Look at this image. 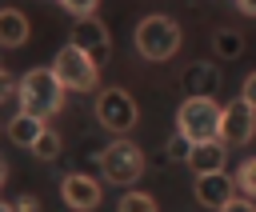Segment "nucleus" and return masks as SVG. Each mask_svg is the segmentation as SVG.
<instances>
[{"label":"nucleus","mask_w":256,"mask_h":212,"mask_svg":"<svg viewBox=\"0 0 256 212\" xmlns=\"http://www.w3.org/2000/svg\"><path fill=\"white\" fill-rule=\"evenodd\" d=\"M16 100H20V112H28L36 120H52L64 104V88L52 76V68H32L16 80Z\"/></svg>","instance_id":"obj_1"},{"label":"nucleus","mask_w":256,"mask_h":212,"mask_svg":"<svg viewBox=\"0 0 256 212\" xmlns=\"http://www.w3.org/2000/svg\"><path fill=\"white\" fill-rule=\"evenodd\" d=\"M220 116L224 108L212 96H188L176 108V132L188 144H204V140H220Z\"/></svg>","instance_id":"obj_2"},{"label":"nucleus","mask_w":256,"mask_h":212,"mask_svg":"<svg viewBox=\"0 0 256 212\" xmlns=\"http://www.w3.org/2000/svg\"><path fill=\"white\" fill-rule=\"evenodd\" d=\"M180 24L172 20V16H144L140 24H136V52L144 56V60H172L176 52H180Z\"/></svg>","instance_id":"obj_3"},{"label":"nucleus","mask_w":256,"mask_h":212,"mask_svg":"<svg viewBox=\"0 0 256 212\" xmlns=\"http://www.w3.org/2000/svg\"><path fill=\"white\" fill-rule=\"evenodd\" d=\"M100 172H104L108 184L132 188V184L144 176V152H140L132 140H112V144L100 152Z\"/></svg>","instance_id":"obj_4"},{"label":"nucleus","mask_w":256,"mask_h":212,"mask_svg":"<svg viewBox=\"0 0 256 212\" xmlns=\"http://www.w3.org/2000/svg\"><path fill=\"white\" fill-rule=\"evenodd\" d=\"M52 76L60 80V88H64V92H92V88H96L100 68H96L84 52H76L72 44H64V48L56 52V60H52Z\"/></svg>","instance_id":"obj_5"},{"label":"nucleus","mask_w":256,"mask_h":212,"mask_svg":"<svg viewBox=\"0 0 256 212\" xmlns=\"http://www.w3.org/2000/svg\"><path fill=\"white\" fill-rule=\"evenodd\" d=\"M96 120H100V128H108V132L124 136V132H132V128H136L140 108H136L132 92H124V88H104V92L96 96Z\"/></svg>","instance_id":"obj_6"},{"label":"nucleus","mask_w":256,"mask_h":212,"mask_svg":"<svg viewBox=\"0 0 256 212\" xmlns=\"http://www.w3.org/2000/svg\"><path fill=\"white\" fill-rule=\"evenodd\" d=\"M76 52H84L96 68L112 56V36H108V28L96 20V16H84V20H76L72 24V40H68Z\"/></svg>","instance_id":"obj_7"},{"label":"nucleus","mask_w":256,"mask_h":212,"mask_svg":"<svg viewBox=\"0 0 256 212\" xmlns=\"http://www.w3.org/2000/svg\"><path fill=\"white\" fill-rule=\"evenodd\" d=\"M256 136V108H248L244 100H232L220 116V144L224 148H240Z\"/></svg>","instance_id":"obj_8"},{"label":"nucleus","mask_w":256,"mask_h":212,"mask_svg":"<svg viewBox=\"0 0 256 212\" xmlns=\"http://www.w3.org/2000/svg\"><path fill=\"white\" fill-rule=\"evenodd\" d=\"M60 196H64V204L72 208V212H92V208H100V184L92 180V176H84V172H68L64 180H60Z\"/></svg>","instance_id":"obj_9"},{"label":"nucleus","mask_w":256,"mask_h":212,"mask_svg":"<svg viewBox=\"0 0 256 212\" xmlns=\"http://www.w3.org/2000/svg\"><path fill=\"white\" fill-rule=\"evenodd\" d=\"M196 200L212 212H220L228 200H236V184L228 172H208V176H196Z\"/></svg>","instance_id":"obj_10"},{"label":"nucleus","mask_w":256,"mask_h":212,"mask_svg":"<svg viewBox=\"0 0 256 212\" xmlns=\"http://www.w3.org/2000/svg\"><path fill=\"white\" fill-rule=\"evenodd\" d=\"M180 84H184L188 96H212V92L220 88V68H216V60H200V64L184 68Z\"/></svg>","instance_id":"obj_11"},{"label":"nucleus","mask_w":256,"mask_h":212,"mask_svg":"<svg viewBox=\"0 0 256 212\" xmlns=\"http://www.w3.org/2000/svg\"><path fill=\"white\" fill-rule=\"evenodd\" d=\"M188 164L196 176H208V172H224V144L220 140H204V144H192L188 148Z\"/></svg>","instance_id":"obj_12"},{"label":"nucleus","mask_w":256,"mask_h":212,"mask_svg":"<svg viewBox=\"0 0 256 212\" xmlns=\"http://www.w3.org/2000/svg\"><path fill=\"white\" fill-rule=\"evenodd\" d=\"M28 32H32V24H28V16L20 8H0V48L28 44Z\"/></svg>","instance_id":"obj_13"},{"label":"nucleus","mask_w":256,"mask_h":212,"mask_svg":"<svg viewBox=\"0 0 256 212\" xmlns=\"http://www.w3.org/2000/svg\"><path fill=\"white\" fill-rule=\"evenodd\" d=\"M44 128H48L44 120H36V116H28V112H16V116L8 120V140H12V144H20V148H32V144H36V136H40Z\"/></svg>","instance_id":"obj_14"},{"label":"nucleus","mask_w":256,"mask_h":212,"mask_svg":"<svg viewBox=\"0 0 256 212\" xmlns=\"http://www.w3.org/2000/svg\"><path fill=\"white\" fill-rule=\"evenodd\" d=\"M212 52H216V60H236V56L244 52V36H240L236 28H220V32L212 36Z\"/></svg>","instance_id":"obj_15"},{"label":"nucleus","mask_w":256,"mask_h":212,"mask_svg":"<svg viewBox=\"0 0 256 212\" xmlns=\"http://www.w3.org/2000/svg\"><path fill=\"white\" fill-rule=\"evenodd\" d=\"M232 184H236V192H244L248 200H256V156H248V160L236 168Z\"/></svg>","instance_id":"obj_16"},{"label":"nucleus","mask_w":256,"mask_h":212,"mask_svg":"<svg viewBox=\"0 0 256 212\" xmlns=\"http://www.w3.org/2000/svg\"><path fill=\"white\" fill-rule=\"evenodd\" d=\"M28 152H32V156H40V160H56V156H60V136H56V128H44Z\"/></svg>","instance_id":"obj_17"},{"label":"nucleus","mask_w":256,"mask_h":212,"mask_svg":"<svg viewBox=\"0 0 256 212\" xmlns=\"http://www.w3.org/2000/svg\"><path fill=\"white\" fill-rule=\"evenodd\" d=\"M116 212H156V200L148 192H124L120 204H116Z\"/></svg>","instance_id":"obj_18"},{"label":"nucleus","mask_w":256,"mask_h":212,"mask_svg":"<svg viewBox=\"0 0 256 212\" xmlns=\"http://www.w3.org/2000/svg\"><path fill=\"white\" fill-rule=\"evenodd\" d=\"M60 8H64V12H72L76 20H84V16H96L100 0H60Z\"/></svg>","instance_id":"obj_19"},{"label":"nucleus","mask_w":256,"mask_h":212,"mask_svg":"<svg viewBox=\"0 0 256 212\" xmlns=\"http://www.w3.org/2000/svg\"><path fill=\"white\" fill-rule=\"evenodd\" d=\"M188 148H192V144H188V140H184L180 132H176V136L168 140V156H172V160H188Z\"/></svg>","instance_id":"obj_20"},{"label":"nucleus","mask_w":256,"mask_h":212,"mask_svg":"<svg viewBox=\"0 0 256 212\" xmlns=\"http://www.w3.org/2000/svg\"><path fill=\"white\" fill-rule=\"evenodd\" d=\"M240 100H244L248 108H256V72H252V76H244V88H240Z\"/></svg>","instance_id":"obj_21"},{"label":"nucleus","mask_w":256,"mask_h":212,"mask_svg":"<svg viewBox=\"0 0 256 212\" xmlns=\"http://www.w3.org/2000/svg\"><path fill=\"white\" fill-rule=\"evenodd\" d=\"M12 212H40V200H36L32 192H24V196L12 204Z\"/></svg>","instance_id":"obj_22"},{"label":"nucleus","mask_w":256,"mask_h":212,"mask_svg":"<svg viewBox=\"0 0 256 212\" xmlns=\"http://www.w3.org/2000/svg\"><path fill=\"white\" fill-rule=\"evenodd\" d=\"M220 212H256V204H252L248 196H236V200H228Z\"/></svg>","instance_id":"obj_23"},{"label":"nucleus","mask_w":256,"mask_h":212,"mask_svg":"<svg viewBox=\"0 0 256 212\" xmlns=\"http://www.w3.org/2000/svg\"><path fill=\"white\" fill-rule=\"evenodd\" d=\"M8 96H16V80H12V76H8L4 68H0V104H4Z\"/></svg>","instance_id":"obj_24"},{"label":"nucleus","mask_w":256,"mask_h":212,"mask_svg":"<svg viewBox=\"0 0 256 212\" xmlns=\"http://www.w3.org/2000/svg\"><path fill=\"white\" fill-rule=\"evenodd\" d=\"M236 8H240V12H248V16H256V0H236Z\"/></svg>","instance_id":"obj_25"},{"label":"nucleus","mask_w":256,"mask_h":212,"mask_svg":"<svg viewBox=\"0 0 256 212\" xmlns=\"http://www.w3.org/2000/svg\"><path fill=\"white\" fill-rule=\"evenodd\" d=\"M4 180H8V164H4V156H0V188H4Z\"/></svg>","instance_id":"obj_26"},{"label":"nucleus","mask_w":256,"mask_h":212,"mask_svg":"<svg viewBox=\"0 0 256 212\" xmlns=\"http://www.w3.org/2000/svg\"><path fill=\"white\" fill-rule=\"evenodd\" d=\"M0 212H12V204H4V200H0Z\"/></svg>","instance_id":"obj_27"}]
</instances>
